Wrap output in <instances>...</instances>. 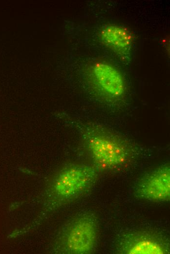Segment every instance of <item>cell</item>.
Masks as SVG:
<instances>
[{
  "label": "cell",
  "mask_w": 170,
  "mask_h": 254,
  "mask_svg": "<svg viewBox=\"0 0 170 254\" xmlns=\"http://www.w3.org/2000/svg\"><path fill=\"white\" fill-rule=\"evenodd\" d=\"M84 135L89 153L99 168L117 169L126 166L132 158V146L114 132L93 125L85 129Z\"/></svg>",
  "instance_id": "cell-1"
},
{
  "label": "cell",
  "mask_w": 170,
  "mask_h": 254,
  "mask_svg": "<svg viewBox=\"0 0 170 254\" xmlns=\"http://www.w3.org/2000/svg\"><path fill=\"white\" fill-rule=\"evenodd\" d=\"M97 177L96 170L91 166L70 165L57 173L51 184V190L59 200L70 201L89 190Z\"/></svg>",
  "instance_id": "cell-2"
},
{
  "label": "cell",
  "mask_w": 170,
  "mask_h": 254,
  "mask_svg": "<svg viewBox=\"0 0 170 254\" xmlns=\"http://www.w3.org/2000/svg\"><path fill=\"white\" fill-rule=\"evenodd\" d=\"M95 221L89 216L72 220L64 231L62 241L66 251L72 254H86L92 251L97 242Z\"/></svg>",
  "instance_id": "cell-3"
},
{
  "label": "cell",
  "mask_w": 170,
  "mask_h": 254,
  "mask_svg": "<svg viewBox=\"0 0 170 254\" xmlns=\"http://www.w3.org/2000/svg\"><path fill=\"white\" fill-rule=\"evenodd\" d=\"M137 193L141 198L149 201L162 202L169 200V166H161L145 175L137 184Z\"/></svg>",
  "instance_id": "cell-4"
},
{
  "label": "cell",
  "mask_w": 170,
  "mask_h": 254,
  "mask_svg": "<svg viewBox=\"0 0 170 254\" xmlns=\"http://www.w3.org/2000/svg\"><path fill=\"white\" fill-rule=\"evenodd\" d=\"M94 79L99 88L107 95L119 98L125 92V84L121 73L110 64L97 63L93 67Z\"/></svg>",
  "instance_id": "cell-5"
},
{
  "label": "cell",
  "mask_w": 170,
  "mask_h": 254,
  "mask_svg": "<svg viewBox=\"0 0 170 254\" xmlns=\"http://www.w3.org/2000/svg\"><path fill=\"white\" fill-rule=\"evenodd\" d=\"M103 42L115 53L122 56L129 53L133 42L131 32L125 27L108 24L100 31Z\"/></svg>",
  "instance_id": "cell-6"
},
{
  "label": "cell",
  "mask_w": 170,
  "mask_h": 254,
  "mask_svg": "<svg viewBox=\"0 0 170 254\" xmlns=\"http://www.w3.org/2000/svg\"><path fill=\"white\" fill-rule=\"evenodd\" d=\"M126 253L130 254H163L164 247L156 240L149 238H141L135 240L127 248Z\"/></svg>",
  "instance_id": "cell-7"
}]
</instances>
